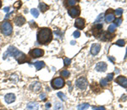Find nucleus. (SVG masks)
<instances>
[{
  "label": "nucleus",
  "mask_w": 127,
  "mask_h": 110,
  "mask_svg": "<svg viewBox=\"0 0 127 110\" xmlns=\"http://www.w3.org/2000/svg\"><path fill=\"white\" fill-rule=\"evenodd\" d=\"M37 42L40 44H48L52 41L53 39V34H52V31L50 30L48 27H44L42 28L38 31L37 35Z\"/></svg>",
  "instance_id": "1"
},
{
  "label": "nucleus",
  "mask_w": 127,
  "mask_h": 110,
  "mask_svg": "<svg viewBox=\"0 0 127 110\" xmlns=\"http://www.w3.org/2000/svg\"><path fill=\"white\" fill-rule=\"evenodd\" d=\"M0 29H1L2 33L4 36H10L13 32V26L9 21H3L1 24Z\"/></svg>",
  "instance_id": "2"
},
{
  "label": "nucleus",
  "mask_w": 127,
  "mask_h": 110,
  "mask_svg": "<svg viewBox=\"0 0 127 110\" xmlns=\"http://www.w3.org/2000/svg\"><path fill=\"white\" fill-rule=\"evenodd\" d=\"M22 54V53L20 52V51H19L18 49L16 48V47L11 46V47H8V50H7L6 52L4 53V54H3V59H5V58H6V57H8V56L15 57V59H17V58H18L20 56V54Z\"/></svg>",
  "instance_id": "3"
},
{
  "label": "nucleus",
  "mask_w": 127,
  "mask_h": 110,
  "mask_svg": "<svg viewBox=\"0 0 127 110\" xmlns=\"http://www.w3.org/2000/svg\"><path fill=\"white\" fill-rule=\"evenodd\" d=\"M64 80L63 78H61V77H57V78H54L52 80V81H51V86H52V87L54 89H60L64 87Z\"/></svg>",
  "instance_id": "4"
},
{
  "label": "nucleus",
  "mask_w": 127,
  "mask_h": 110,
  "mask_svg": "<svg viewBox=\"0 0 127 110\" xmlns=\"http://www.w3.org/2000/svg\"><path fill=\"white\" fill-rule=\"evenodd\" d=\"M75 85L80 90H85L88 86V81L85 77H80L75 81Z\"/></svg>",
  "instance_id": "5"
},
{
  "label": "nucleus",
  "mask_w": 127,
  "mask_h": 110,
  "mask_svg": "<svg viewBox=\"0 0 127 110\" xmlns=\"http://www.w3.org/2000/svg\"><path fill=\"white\" fill-rule=\"evenodd\" d=\"M44 51L41 48H34L30 52V55L32 58H40V57L43 56Z\"/></svg>",
  "instance_id": "6"
},
{
  "label": "nucleus",
  "mask_w": 127,
  "mask_h": 110,
  "mask_svg": "<svg viewBox=\"0 0 127 110\" xmlns=\"http://www.w3.org/2000/svg\"><path fill=\"white\" fill-rule=\"evenodd\" d=\"M68 14L70 15V16H71L72 18H75L80 15V10L79 7H72L70 9L68 10Z\"/></svg>",
  "instance_id": "7"
},
{
  "label": "nucleus",
  "mask_w": 127,
  "mask_h": 110,
  "mask_svg": "<svg viewBox=\"0 0 127 110\" xmlns=\"http://www.w3.org/2000/svg\"><path fill=\"white\" fill-rule=\"evenodd\" d=\"M102 29H103V25L102 24H97V25H95L93 29H92V32H93V35L95 37H98L100 36V34L102 33Z\"/></svg>",
  "instance_id": "8"
},
{
  "label": "nucleus",
  "mask_w": 127,
  "mask_h": 110,
  "mask_svg": "<svg viewBox=\"0 0 127 110\" xmlns=\"http://www.w3.org/2000/svg\"><path fill=\"white\" fill-rule=\"evenodd\" d=\"M116 82L119 84V86H121L122 87L126 88L127 87V78L125 76H118L116 78Z\"/></svg>",
  "instance_id": "9"
},
{
  "label": "nucleus",
  "mask_w": 127,
  "mask_h": 110,
  "mask_svg": "<svg viewBox=\"0 0 127 110\" xmlns=\"http://www.w3.org/2000/svg\"><path fill=\"white\" fill-rule=\"evenodd\" d=\"M15 25H18V26H22V25L25 23V17L22 16V15H17L15 19Z\"/></svg>",
  "instance_id": "10"
},
{
  "label": "nucleus",
  "mask_w": 127,
  "mask_h": 110,
  "mask_svg": "<svg viewBox=\"0 0 127 110\" xmlns=\"http://www.w3.org/2000/svg\"><path fill=\"white\" fill-rule=\"evenodd\" d=\"M95 69L98 72H104L107 70V64L104 62H99V63H97Z\"/></svg>",
  "instance_id": "11"
},
{
  "label": "nucleus",
  "mask_w": 127,
  "mask_h": 110,
  "mask_svg": "<svg viewBox=\"0 0 127 110\" xmlns=\"http://www.w3.org/2000/svg\"><path fill=\"white\" fill-rule=\"evenodd\" d=\"M75 26L76 27L77 29H80V30L83 29L84 27H85V20L82 18L76 19V20H75Z\"/></svg>",
  "instance_id": "12"
},
{
  "label": "nucleus",
  "mask_w": 127,
  "mask_h": 110,
  "mask_svg": "<svg viewBox=\"0 0 127 110\" xmlns=\"http://www.w3.org/2000/svg\"><path fill=\"white\" fill-rule=\"evenodd\" d=\"M101 49V45L99 43H94L91 47V54L92 55H97Z\"/></svg>",
  "instance_id": "13"
},
{
  "label": "nucleus",
  "mask_w": 127,
  "mask_h": 110,
  "mask_svg": "<svg viewBox=\"0 0 127 110\" xmlns=\"http://www.w3.org/2000/svg\"><path fill=\"white\" fill-rule=\"evenodd\" d=\"M4 100L7 103H12L15 101V96L13 93H8L7 95H5Z\"/></svg>",
  "instance_id": "14"
},
{
  "label": "nucleus",
  "mask_w": 127,
  "mask_h": 110,
  "mask_svg": "<svg viewBox=\"0 0 127 110\" xmlns=\"http://www.w3.org/2000/svg\"><path fill=\"white\" fill-rule=\"evenodd\" d=\"M30 89L33 91V92H37L42 89V86H41V84L39 83V82H33V83H32V85H31Z\"/></svg>",
  "instance_id": "15"
},
{
  "label": "nucleus",
  "mask_w": 127,
  "mask_h": 110,
  "mask_svg": "<svg viewBox=\"0 0 127 110\" xmlns=\"http://www.w3.org/2000/svg\"><path fill=\"white\" fill-rule=\"evenodd\" d=\"M39 104L37 102H29L26 106L27 110H38Z\"/></svg>",
  "instance_id": "16"
},
{
  "label": "nucleus",
  "mask_w": 127,
  "mask_h": 110,
  "mask_svg": "<svg viewBox=\"0 0 127 110\" xmlns=\"http://www.w3.org/2000/svg\"><path fill=\"white\" fill-rule=\"evenodd\" d=\"M105 17V21L107 22V23H110V22H112L113 20H114V15L112 13H109L106 15Z\"/></svg>",
  "instance_id": "17"
},
{
  "label": "nucleus",
  "mask_w": 127,
  "mask_h": 110,
  "mask_svg": "<svg viewBox=\"0 0 127 110\" xmlns=\"http://www.w3.org/2000/svg\"><path fill=\"white\" fill-rule=\"evenodd\" d=\"M34 65H35V67H36V70H40L41 69L44 68L45 63H44L43 61H37V62H36V63H34Z\"/></svg>",
  "instance_id": "18"
},
{
  "label": "nucleus",
  "mask_w": 127,
  "mask_h": 110,
  "mask_svg": "<svg viewBox=\"0 0 127 110\" xmlns=\"http://www.w3.org/2000/svg\"><path fill=\"white\" fill-rule=\"evenodd\" d=\"M48 5L46 4L45 3H43V2H40V3H39V8H40V10L42 12H45L47 11L48 9Z\"/></svg>",
  "instance_id": "19"
},
{
  "label": "nucleus",
  "mask_w": 127,
  "mask_h": 110,
  "mask_svg": "<svg viewBox=\"0 0 127 110\" xmlns=\"http://www.w3.org/2000/svg\"><path fill=\"white\" fill-rule=\"evenodd\" d=\"M17 61L19 62L20 63H23L24 62L26 61V56H25V54H24L23 53H22L21 54H20V56L18 58H17Z\"/></svg>",
  "instance_id": "20"
},
{
  "label": "nucleus",
  "mask_w": 127,
  "mask_h": 110,
  "mask_svg": "<svg viewBox=\"0 0 127 110\" xmlns=\"http://www.w3.org/2000/svg\"><path fill=\"white\" fill-rule=\"evenodd\" d=\"M103 19H104V15L103 14H100V15L97 16V18L96 19V20H95V24H99V23H102L103 22Z\"/></svg>",
  "instance_id": "21"
},
{
  "label": "nucleus",
  "mask_w": 127,
  "mask_h": 110,
  "mask_svg": "<svg viewBox=\"0 0 127 110\" xmlns=\"http://www.w3.org/2000/svg\"><path fill=\"white\" fill-rule=\"evenodd\" d=\"M54 110H64L62 103L59 102H56L55 104H54Z\"/></svg>",
  "instance_id": "22"
},
{
  "label": "nucleus",
  "mask_w": 127,
  "mask_h": 110,
  "mask_svg": "<svg viewBox=\"0 0 127 110\" xmlns=\"http://www.w3.org/2000/svg\"><path fill=\"white\" fill-rule=\"evenodd\" d=\"M88 108H89L88 103H82V104H80V105L77 107V109L78 110H85V109H87Z\"/></svg>",
  "instance_id": "23"
},
{
  "label": "nucleus",
  "mask_w": 127,
  "mask_h": 110,
  "mask_svg": "<svg viewBox=\"0 0 127 110\" xmlns=\"http://www.w3.org/2000/svg\"><path fill=\"white\" fill-rule=\"evenodd\" d=\"M115 29H116V25H114V24H112V25H110L109 26V29H108V31H109V33H114V31H115Z\"/></svg>",
  "instance_id": "24"
},
{
  "label": "nucleus",
  "mask_w": 127,
  "mask_h": 110,
  "mask_svg": "<svg viewBox=\"0 0 127 110\" xmlns=\"http://www.w3.org/2000/svg\"><path fill=\"white\" fill-rule=\"evenodd\" d=\"M31 13H32V15H33L34 17H36V18H37V17L39 16V11L37 8H32V9H31Z\"/></svg>",
  "instance_id": "25"
},
{
  "label": "nucleus",
  "mask_w": 127,
  "mask_h": 110,
  "mask_svg": "<svg viewBox=\"0 0 127 110\" xmlns=\"http://www.w3.org/2000/svg\"><path fill=\"white\" fill-rule=\"evenodd\" d=\"M60 75H61V76L67 78V77L70 75V72H69V70H64L60 72Z\"/></svg>",
  "instance_id": "26"
},
{
  "label": "nucleus",
  "mask_w": 127,
  "mask_h": 110,
  "mask_svg": "<svg viewBox=\"0 0 127 110\" xmlns=\"http://www.w3.org/2000/svg\"><path fill=\"white\" fill-rule=\"evenodd\" d=\"M115 44L117 46H119V47H124L126 45V42L124 40H122V39H120V40H118Z\"/></svg>",
  "instance_id": "27"
},
{
  "label": "nucleus",
  "mask_w": 127,
  "mask_h": 110,
  "mask_svg": "<svg viewBox=\"0 0 127 110\" xmlns=\"http://www.w3.org/2000/svg\"><path fill=\"white\" fill-rule=\"evenodd\" d=\"M57 95H58V97L61 99V101H66V97H65V95L63 93V92H58Z\"/></svg>",
  "instance_id": "28"
},
{
  "label": "nucleus",
  "mask_w": 127,
  "mask_h": 110,
  "mask_svg": "<svg viewBox=\"0 0 127 110\" xmlns=\"http://www.w3.org/2000/svg\"><path fill=\"white\" fill-rule=\"evenodd\" d=\"M100 85L102 86H106L108 85V80L107 79H101L100 80Z\"/></svg>",
  "instance_id": "29"
},
{
  "label": "nucleus",
  "mask_w": 127,
  "mask_h": 110,
  "mask_svg": "<svg viewBox=\"0 0 127 110\" xmlns=\"http://www.w3.org/2000/svg\"><path fill=\"white\" fill-rule=\"evenodd\" d=\"M66 3L68 6H74V5L77 3V1H75V0H69V1L66 2Z\"/></svg>",
  "instance_id": "30"
},
{
  "label": "nucleus",
  "mask_w": 127,
  "mask_h": 110,
  "mask_svg": "<svg viewBox=\"0 0 127 110\" xmlns=\"http://www.w3.org/2000/svg\"><path fill=\"white\" fill-rule=\"evenodd\" d=\"M70 62H71V59H70V58H65L64 59V63L65 66H67V65H70Z\"/></svg>",
  "instance_id": "31"
},
{
  "label": "nucleus",
  "mask_w": 127,
  "mask_h": 110,
  "mask_svg": "<svg viewBox=\"0 0 127 110\" xmlns=\"http://www.w3.org/2000/svg\"><path fill=\"white\" fill-rule=\"evenodd\" d=\"M114 25H116V26H118V25H120V24L122 23V19L119 18V19H116L115 20H114Z\"/></svg>",
  "instance_id": "32"
},
{
  "label": "nucleus",
  "mask_w": 127,
  "mask_h": 110,
  "mask_svg": "<svg viewBox=\"0 0 127 110\" xmlns=\"http://www.w3.org/2000/svg\"><path fill=\"white\" fill-rule=\"evenodd\" d=\"M21 5H22V3H21V2H20V1H18V2H16V3L14 4V8H20V7H21Z\"/></svg>",
  "instance_id": "33"
},
{
  "label": "nucleus",
  "mask_w": 127,
  "mask_h": 110,
  "mask_svg": "<svg viewBox=\"0 0 127 110\" xmlns=\"http://www.w3.org/2000/svg\"><path fill=\"white\" fill-rule=\"evenodd\" d=\"M123 13V9L122 8H118V9L115 10V15H118V16H119V15H121Z\"/></svg>",
  "instance_id": "34"
},
{
  "label": "nucleus",
  "mask_w": 127,
  "mask_h": 110,
  "mask_svg": "<svg viewBox=\"0 0 127 110\" xmlns=\"http://www.w3.org/2000/svg\"><path fill=\"white\" fill-rule=\"evenodd\" d=\"M113 78H114V74L113 73H110L107 75V80H109V81H111L113 80Z\"/></svg>",
  "instance_id": "35"
},
{
  "label": "nucleus",
  "mask_w": 127,
  "mask_h": 110,
  "mask_svg": "<svg viewBox=\"0 0 127 110\" xmlns=\"http://www.w3.org/2000/svg\"><path fill=\"white\" fill-rule=\"evenodd\" d=\"M73 36H74V37H75V38H78V37L80 36V32L79 31H75L73 33Z\"/></svg>",
  "instance_id": "36"
},
{
  "label": "nucleus",
  "mask_w": 127,
  "mask_h": 110,
  "mask_svg": "<svg viewBox=\"0 0 127 110\" xmlns=\"http://www.w3.org/2000/svg\"><path fill=\"white\" fill-rule=\"evenodd\" d=\"M92 110H106V109H105V108L104 107L100 106V107H93L92 108Z\"/></svg>",
  "instance_id": "37"
},
{
  "label": "nucleus",
  "mask_w": 127,
  "mask_h": 110,
  "mask_svg": "<svg viewBox=\"0 0 127 110\" xmlns=\"http://www.w3.org/2000/svg\"><path fill=\"white\" fill-rule=\"evenodd\" d=\"M40 98L42 99V100H44V99L46 98V94L45 93H42L40 95Z\"/></svg>",
  "instance_id": "38"
},
{
  "label": "nucleus",
  "mask_w": 127,
  "mask_h": 110,
  "mask_svg": "<svg viewBox=\"0 0 127 110\" xmlns=\"http://www.w3.org/2000/svg\"><path fill=\"white\" fill-rule=\"evenodd\" d=\"M108 58H109V59L110 60L111 62H113V63H114V58H112V57L109 56V57H108Z\"/></svg>",
  "instance_id": "39"
},
{
  "label": "nucleus",
  "mask_w": 127,
  "mask_h": 110,
  "mask_svg": "<svg viewBox=\"0 0 127 110\" xmlns=\"http://www.w3.org/2000/svg\"><path fill=\"white\" fill-rule=\"evenodd\" d=\"M50 107H51L50 102H48V103H46V108H47V109H48V108H50Z\"/></svg>",
  "instance_id": "40"
},
{
  "label": "nucleus",
  "mask_w": 127,
  "mask_h": 110,
  "mask_svg": "<svg viewBox=\"0 0 127 110\" xmlns=\"http://www.w3.org/2000/svg\"><path fill=\"white\" fill-rule=\"evenodd\" d=\"M3 10H4L5 12H8V11H9V7H7V8H4V9H3Z\"/></svg>",
  "instance_id": "41"
},
{
  "label": "nucleus",
  "mask_w": 127,
  "mask_h": 110,
  "mask_svg": "<svg viewBox=\"0 0 127 110\" xmlns=\"http://www.w3.org/2000/svg\"><path fill=\"white\" fill-rule=\"evenodd\" d=\"M70 43H71L72 45H75V44L76 43V42H74V41H71V42H70Z\"/></svg>",
  "instance_id": "42"
},
{
  "label": "nucleus",
  "mask_w": 127,
  "mask_h": 110,
  "mask_svg": "<svg viewBox=\"0 0 127 110\" xmlns=\"http://www.w3.org/2000/svg\"><path fill=\"white\" fill-rule=\"evenodd\" d=\"M1 7H2V2L0 1V8H1Z\"/></svg>",
  "instance_id": "43"
}]
</instances>
